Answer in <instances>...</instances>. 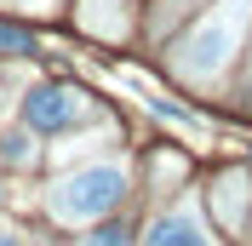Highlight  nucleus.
<instances>
[{
    "instance_id": "6",
    "label": "nucleus",
    "mask_w": 252,
    "mask_h": 246,
    "mask_svg": "<svg viewBox=\"0 0 252 246\" xmlns=\"http://www.w3.org/2000/svg\"><path fill=\"white\" fill-rule=\"evenodd\" d=\"M80 246H132V235H126V229H115V223H109V229L86 235V241H80Z\"/></svg>"
},
{
    "instance_id": "3",
    "label": "nucleus",
    "mask_w": 252,
    "mask_h": 246,
    "mask_svg": "<svg viewBox=\"0 0 252 246\" xmlns=\"http://www.w3.org/2000/svg\"><path fill=\"white\" fill-rule=\"evenodd\" d=\"M92 115H97V103L80 86H34L23 97V126H34V132H63V126H80Z\"/></svg>"
},
{
    "instance_id": "2",
    "label": "nucleus",
    "mask_w": 252,
    "mask_h": 246,
    "mask_svg": "<svg viewBox=\"0 0 252 246\" xmlns=\"http://www.w3.org/2000/svg\"><path fill=\"white\" fill-rule=\"evenodd\" d=\"M121 200H126V166L121 160H97V166H80L46 189V212L58 223H97Z\"/></svg>"
},
{
    "instance_id": "1",
    "label": "nucleus",
    "mask_w": 252,
    "mask_h": 246,
    "mask_svg": "<svg viewBox=\"0 0 252 246\" xmlns=\"http://www.w3.org/2000/svg\"><path fill=\"white\" fill-rule=\"evenodd\" d=\"M247 12H252V0H223L206 23L189 29V40L172 58V69L189 86H212V80L223 75V63L235 58V40H241V29H247Z\"/></svg>"
},
{
    "instance_id": "4",
    "label": "nucleus",
    "mask_w": 252,
    "mask_h": 246,
    "mask_svg": "<svg viewBox=\"0 0 252 246\" xmlns=\"http://www.w3.org/2000/svg\"><path fill=\"white\" fill-rule=\"evenodd\" d=\"M143 246H212V235H206V223H201V206L184 200L172 212H160L155 223H149V241Z\"/></svg>"
},
{
    "instance_id": "7",
    "label": "nucleus",
    "mask_w": 252,
    "mask_h": 246,
    "mask_svg": "<svg viewBox=\"0 0 252 246\" xmlns=\"http://www.w3.org/2000/svg\"><path fill=\"white\" fill-rule=\"evenodd\" d=\"M0 52H34V46H29V34H12V29H0Z\"/></svg>"
},
{
    "instance_id": "8",
    "label": "nucleus",
    "mask_w": 252,
    "mask_h": 246,
    "mask_svg": "<svg viewBox=\"0 0 252 246\" xmlns=\"http://www.w3.org/2000/svg\"><path fill=\"white\" fill-rule=\"evenodd\" d=\"M0 246H17V235H6V229H0Z\"/></svg>"
},
{
    "instance_id": "5",
    "label": "nucleus",
    "mask_w": 252,
    "mask_h": 246,
    "mask_svg": "<svg viewBox=\"0 0 252 246\" xmlns=\"http://www.w3.org/2000/svg\"><path fill=\"white\" fill-rule=\"evenodd\" d=\"M0 160H6V166H34V160H40V143H34L29 132H6V138H0Z\"/></svg>"
}]
</instances>
